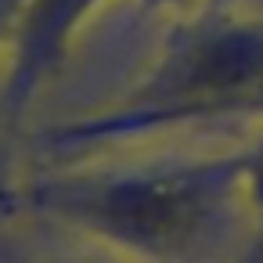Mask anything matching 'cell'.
<instances>
[{
  "label": "cell",
  "instance_id": "52a82bcc",
  "mask_svg": "<svg viewBox=\"0 0 263 263\" xmlns=\"http://www.w3.org/2000/svg\"><path fill=\"white\" fill-rule=\"evenodd\" d=\"M238 263H263V241H259V238H252V241H249V249L238 256Z\"/></svg>",
  "mask_w": 263,
  "mask_h": 263
},
{
  "label": "cell",
  "instance_id": "7a4b0ae2",
  "mask_svg": "<svg viewBox=\"0 0 263 263\" xmlns=\"http://www.w3.org/2000/svg\"><path fill=\"white\" fill-rule=\"evenodd\" d=\"M263 83V18L259 15H209L170 26V40L144 80L101 112L69 119L40 144L58 155H76L94 144L130 141L177 126L220 123V116Z\"/></svg>",
  "mask_w": 263,
  "mask_h": 263
},
{
  "label": "cell",
  "instance_id": "6da1fadb",
  "mask_svg": "<svg viewBox=\"0 0 263 263\" xmlns=\"http://www.w3.org/2000/svg\"><path fill=\"white\" fill-rule=\"evenodd\" d=\"M4 209L80 234L123 263H238L252 241L241 152L40 173Z\"/></svg>",
  "mask_w": 263,
  "mask_h": 263
},
{
  "label": "cell",
  "instance_id": "277c9868",
  "mask_svg": "<svg viewBox=\"0 0 263 263\" xmlns=\"http://www.w3.org/2000/svg\"><path fill=\"white\" fill-rule=\"evenodd\" d=\"M238 152H241V173H245V198L252 209V238L263 241V123Z\"/></svg>",
  "mask_w": 263,
  "mask_h": 263
},
{
  "label": "cell",
  "instance_id": "3957f363",
  "mask_svg": "<svg viewBox=\"0 0 263 263\" xmlns=\"http://www.w3.org/2000/svg\"><path fill=\"white\" fill-rule=\"evenodd\" d=\"M108 0H22L11 33L0 51V123L15 130L36 94L65 65L83 22H90Z\"/></svg>",
  "mask_w": 263,
  "mask_h": 263
},
{
  "label": "cell",
  "instance_id": "ba28073f",
  "mask_svg": "<svg viewBox=\"0 0 263 263\" xmlns=\"http://www.w3.org/2000/svg\"><path fill=\"white\" fill-rule=\"evenodd\" d=\"M0 130H4V123H0Z\"/></svg>",
  "mask_w": 263,
  "mask_h": 263
},
{
  "label": "cell",
  "instance_id": "5b68a950",
  "mask_svg": "<svg viewBox=\"0 0 263 263\" xmlns=\"http://www.w3.org/2000/svg\"><path fill=\"white\" fill-rule=\"evenodd\" d=\"M144 15L166 18L170 26H184V22H198L209 15H223L234 11V0H137Z\"/></svg>",
  "mask_w": 263,
  "mask_h": 263
},
{
  "label": "cell",
  "instance_id": "8992f818",
  "mask_svg": "<svg viewBox=\"0 0 263 263\" xmlns=\"http://www.w3.org/2000/svg\"><path fill=\"white\" fill-rule=\"evenodd\" d=\"M18 8H22V0H0V51H4V40L11 33V22L18 15Z\"/></svg>",
  "mask_w": 263,
  "mask_h": 263
}]
</instances>
